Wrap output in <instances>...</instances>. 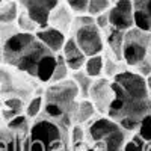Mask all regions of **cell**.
<instances>
[{
    "label": "cell",
    "mask_w": 151,
    "mask_h": 151,
    "mask_svg": "<svg viewBox=\"0 0 151 151\" xmlns=\"http://www.w3.org/2000/svg\"><path fill=\"white\" fill-rule=\"evenodd\" d=\"M113 101L107 110L110 119L129 133H136L144 116L151 113L147 80L133 70H124L112 79Z\"/></svg>",
    "instance_id": "1"
},
{
    "label": "cell",
    "mask_w": 151,
    "mask_h": 151,
    "mask_svg": "<svg viewBox=\"0 0 151 151\" xmlns=\"http://www.w3.org/2000/svg\"><path fill=\"white\" fill-rule=\"evenodd\" d=\"M58 55L52 53L38 40H35L24 52L17 58L11 67L17 71L27 74L30 79H35L40 83H50L56 67Z\"/></svg>",
    "instance_id": "2"
},
{
    "label": "cell",
    "mask_w": 151,
    "mask_h": 151,
    "mask_svg": "<svg viewBox=\"0 0 151 151\" xmlns=\"http://www.w3.org/2000/svg\"><path fill=\"white\" fill-rule=\"evenodd\" d=\"M122 62L129 70L136 71L142 77L151 74V33L130 29L124 33Z\"/></svg>",
    "instance_id": "3"
},
{
    "label": "cell",
    "mask_w": 151,
    "mask_h": 151,
    "mask_svg": "<svg viewBox=\"0 0 151 151\" xmlns=\"http://www.w3.org/2000/svg\"><path fill=\"white\" fill-rule=\"evenodd\" d=\"M71 30L74 33L73 38H74L76 44L79 45V48L88 58L103 53L104 36H103V32L95 26L94 17L88 15V14L74 17Z\"/></svg>",
    "instance_id": "4"
},
{
    "label": "cell",
    "mask_w": 151,
    "mask_h": 151,
    "mask_svg": "<svg viewBox=\"0 0 151 151\" xmlns=\"http://www.w3.org/2000/svg\"><path fill=\"white\" fill-rule=\"evenodd\" d=\"M42 97H44V103H52L58 106L67 115H70L71 119L74 116L76 107H77V103L80 100L79 89L71 77L58 83H50L45 88Z\"/></svg>",
    "instance_id": "5"
},
{
    "label": "cell",
    "mask_w": 151,
    "mask_h": 151,
    "mask_svg": "<svg viewBox=\"0 0 151 151\" xmlns=\"http://www.w3.org/2000/svg\"><path fill=\"white\" fill-rule=\"evenodd\" d=\"M27 139L40 142L41 145H44L45 151H60L67 147L68 137L64 134L56 122L47 118H41L30 125Z\"/></svg>",
    "instance_id": "6"
},
{
    "label": "cell",
    "mask_w": 151,
    "mask_h": 151,
    "mask_svg": "<svg viewBox=\"0 0 151 151\" xmlns=\"http://www.w3.org/2000/svg\"><path fill=\"white\" fill-rule=\"evenodd\" d=\"M109 26L113 29H118L122 32H127L134 27L133 18V2L132 0H116L109 11Z\"/></svg>",
    "instance_id": "7"
},
{
    "label": "cell",
    "mask_w": 151,
    "mask_h": 151,
    "mask_svg": "<svg viewBox=\"0 0 151 151\" xmlns=\"http://www.w3.org/2000/svg\"><path fill=\"white\" fill-rule=\"evenodd\" d=\"M88 98L95 106L98 115H107V110L113 101V89H112V80L106 77L94 79Z\"/></svg>",
    "instance_id": "8"
},
{
    "label": "cell",
    "mask_w": 151,
    "mask_h": 151,
    "mask_svg": "<svg viewBox=\"0 0 151 151\" xmlns=\"http://www.w3.org/2000/svg\"><path fill=\"white\" fill-rule=\"evenodd\" d=\"M59 3L60 0H20L23 11L38 24L40 29L48 26L50 14Z\"/></svg>",
    "instance_id": "9"
},
{
    "label": "cell",
    "mask_w": 151,
    "mask_h": 151,
    "mask_svg": "<svg viewBox=\"0 0 151 151\" xmlns=\"http://www.w3.org/2000/svg\"><path fill=\"white\" fill-rule=\"evenodd\" d=\"M35 36L44 47H47L55 55H59L62 52L64 44L67 41V35L56 27H52V26H45V27L38 29L35 32Z\"/></svg>",
    "instance_id": "10"
},
{
    "label": "cell",
    "mask_w": 151,
    "mask_h": 151,
    "mask_svg": "<svg viewBox=\"0 0 151 151\" xmlns=\"http://www.w3.org/2000/svg\"><path fill=\"white\" fill-rule=\"evenodd\" d=\"M60 55H62V58H64L65 64H67V67H68V70L71 73L83 70V65H85L86 58H88L82 52V50L79 48V45L76 44L73 36H68L67 38V41L64 44V48H62Z\"/></svg>",
    "instance_id": "11"
},
{
    "label": "cell",
    "mask_w": 151,
    "mask_h": 151,
    "mask_svg": "<svg viewBox=\"0 0 151 151\" xmlns=\"http://www.w3.org/2000/svg\"><path fill=\"white\" fill-rule=\"evenodd\" d=\"M134 27L151 33V0H132Z\"/></svg>",
    "instance_id": "12"
},
{
    "label": "cell",
    "mask_w": 151,
    "mask_h": 151,
    "mask_svg": "<svg viewBox=\"0 0 151 151\" xmlns=\"http://www.w3.org/2000/svg\"><path fill=\"white\" fill-rule=\"evenodd\" d=\"M73 12L71 9L64 5V3H59L53 11H52V14H50V18H48V26H52V27H56L59 29L60 32H67L71 29V24H73Z\"/></svg>",
    "instance_id": "13"
},
{
    "label": "cell",
    "mask_w": 151,
    "mask_h": 151,
    "mask_svg": "<svg viewBox=\"0 0 151 151\" xmlns=\"http://www.w3.org/2000/svg\"><path fill=\"white\" fill-rule=\"evenodd\" d=\"M124 33L122 30L113 29V27H107L104 30V45L109 47L110 50V56L116 60L122 62V42H124Z\"/></svg>",
    "instance_id": "14"
},
{
    "label": "cell",
    "mask_w": 151,
    "mask_h": 151,
    "mask_svg": "<svg viewBox=\"0 0 151 151\" xmlns=\"http://www.w3.org/2000/svg\"><path fill=\"white\" fill-rule=\"evenodd\" d=\"M98 116V112L95 106L89 98H80L77 107H76L74 116H73V124H79V125H88L94 118Z\"/></svg>",
    "instance_id": "15"
},
{
    "label": "cell",
    "mask_w": 151,
    "mask_h": 151,
    "mask_svg": "<svg viewBox=\"0 0 151 151\" xmlns=\"http://www.w3.org/2000/svg\"><path fill=\"white\" fill-rule=\"evenodd\" d=\"M3 119L5 121H11L12 118H15L17 115H21V113L24 112V107H26V104H24L23 98L20 97H6L3 100Z\"/></svg>",
    "instance_id": "16"
},
{
    "label": "cell",
    "mask_w": 151,
    "mask_h": 151,
    "mask_svg": "<svg viewBox=\"0 0 151 151\" xmlns=\"http://www.w3.org/2000/svg\"><path fill=\"white\" fill-rule=\"evenodd\" d=\"M0 151H23L20 134L9 129L0 130Z\"/></svg>",
    "instance_id": "17"
},
{
    "label": "cell",
    "mask_w": 151,
    "mask_h": 151,
    "mask_svg": "<svg viewBox=\"0 0 151 151\" xmlns=\"http://www.w3.org/2000/svg\"><path fill=\"white\" fill-rule=\"evenodd\" d=\"M103 67H104V55H95L86 58V62L83 65V71L89 76L91 79L103 77Z\"/></svg>",
    "instance_id": "18"
},
{
    "label": "cell",
    "mask_w": 151,
    "mask_h": 151,
    "mask_svg": "<svg viewBox=\"0 0 151 151\" xmlns=\"http://www.w3.org/2000/svg\"><path fill=\"white\" fill-rule=\"evenodd\" d=\"M70 77L74 80L76 86H77L80 98H88V95H89V88H91V85H92L94 79H91L89 76H88L83 70L71 73Z\"/></svg>",
    "instance_id": "19"
},
{
    "label": "cell",
    "mask_w": 151,
    "mask_h": 151,
    "mask_svg": "<svg viewBox=\"0 0 151 151\" xmlns=\"http://www.w3.org/2000/svg\"><path fill=\"white\" fill-rule=\"evenodd\" d=\"M127 70L124 62L113 59L110 55H104V67H103V77L112 80L116 74H119L121 71Z\"/></svg>",
    "instance_id": "20"
},
{
    "label": "cell",
    "mask_w": 151,
    "mask_h": 151,
    "mask_svg": "<svg viewBox=\"0 0 151 151\" xmlns=\"http://www.w3.org/2000/svg\"><path fill=\"white\" fill-rule=\"evenodd\" d=\"M44 107V97L42 94L30 97L29 101L26 103V107H24V115H26L29 119H36L40 116V113L42 112Z\"/></svg>",
    "instance_id": "21"
},
{
    "label": "cell",
    "mask_w": 151,
    "mask_h": 151,
    "mask_svg": "<svg viewBox=\"0 0 151 151\" xmlns=\"http://www.w3.org/2000/svg\"><path fill=\"white\" fill-rule=\"evenodd\" d=\"M18 18V6L15 2H9L3 6H0V24L8 26L17 21Z\"/></svg>",
    "instance_id": "22"
},
{
    "label": "cell",
    "mask_w": 151,
    "mask_h": 151,
    "mask_svg": "<svg viewBox=\"0 0 151 151\" xmlns=\"http://www.w3.org/2000/svg\"><path fill=\"white\" fill-rule=\"evenodd\" d=\"M70 76H71V71L68 70L64 58H62V55L59 53L58 55V60H56V67H55V71H53V76H52V79H50V83H58V82H62V80H67V79H70Z\"/></svg>",
    "instance_id": "23"
},
{
    "label": "cell",
    "mask_w": 151,
    "mask_h": 151,
    "mask_svg": "<svg viewBox=\"0 0 151 151\" xmlns=\"http://www.w3.org/2000/svg\"><path fill=\"white\" fill-rule=\"evenodd\" d=\"M29 121H30V119L24 115V113H21V115H17L15 118H12V119L8 122V129H9L11 132L17 133V134L26 133V132L30 130V125H32Z\"/></svg>",
    "instance_id": "24"
},
{
    "label": "cell",
    "mask_w": 151,
    "mask_h": 151,
    "mask_svg": "<svg viewBox=\"0 0 151 151\" xmlns=\"http://www.w3.org/2000/svg\"><path fill=\"white\" fill-rule=\"evenodd\" d=\"M112 6V0H89L88 3V15L97 17L103 12H107Z\"/></svg>",
    "instance_id": "25"
},
{
    "label": "cell",
    "mask_w": 151,
    "mask_h": 151,
    "mask_svg": "<svg viewBox=\"0 0 151 151\" xmlns=\"http://www.w3.org/2000/svg\"><path fill=\"white\" fill-rule=\"evenodd\" d=\"M136 134L141 137L145 144H151V113L144 116L139 122V127L136 130Z\"/></svg>",
    "instance_id": "26"
},
{
    "label": "cell",
    "mask_w": 151,
    "mask_h": 151,
    "mask_svg": "<svg viewBox=\"0 0 151 151\" xmlns=\"http://www.w3.org/2000/svg\"><path fill=\"white\" fill-rule=\"evenodd\" d=\"M17 23H18V29L21 30V32H27V33H35L38 29V24L32 20V18H29V15L26 14V12H20L18 14V18H17Z\"/></svg>",
    "instance_id": "27"
},
{
    "label": "cell",
    "mask_w": 151,
    "mask_h": 151,
    "mask_svg": "<svg viewBox=\"0 0 151 151\" xmlns=\"http://www.w3.org/2000/svg\"><path fill=\"white\" fill-rule=\"evenodd\" d=\"M65 2L73 14H77V15L88 14V3H89V0H65Z\"/></svg>",
    "instance_id": "28"
},
{
    "label": "cell",
    "mask_w": 151,
    "mask_h": 151,
    "mask_svg": "<svg viewBox=\"0 0 151 151\" xmlns=\"http://www.w3.org/2000/svg\"><path fill=\"white\" fill-rule=\"evenodd\" d=\"M144 148H145V142L134 133L132 137H129V139L125 141L122 151H144Z\"/></svg>",
    "instance_id": "29"
},
{
    "label": "cell",
    "mask_w": 151,
    "mask_h": 151,
    "mask_svg": "<svg viewBox=\"0 0 151 151\" xmlns=\"http://www.w3.org/2000/svg\"><path fill=\"white\" fill-rule=\"evenodd\" d=\"M94 21H95V26L104 32L107 27H109V17H107V12H103V14H100L97 17H94Z\"/></svg>",
    "instance_id": "30"
},
{
    "label": "cell",
    "mask_w": 151,
    "mask_h": 151,
    "mask_svg": "<svg viewBox=\"0 0 151 151\" xmlns=\"http://www.w3.org/2000/svg\"><path fill=\"white\" fill-rule=\"evenodd\" d=\"M145 80H147V89H148V95H150V98H151V74L148 76V77H145Z\"/></svg>",
    "instance_id": "31"
},
{
    "label": "cell",
    "mask_w": 151,
    "mask_h": 151,
    "mask_svg": "<svg viewBox=\"0 0 151 151\" xmlns=\"http://www.w3.org/2000/svg\"><path fill=\"white\" fill-rule=\"evenodd\" d=\"M144 151H151V144H145V148Z\"/></svg>",
    "instance_id": "32"
},
{
    "label": "cell",
    "mask_w": 151,
    "mask_h": 151,
    "mask_svg": "<svg viewBox=\"0 0 151 151\" xmlns=\"http://www.w3.org/2000/svg\"><path fill=\"white\" fill-rule=\"evenodd\" d=\"M0 56H2V42H0Z\"/></svg>",
    "instance_id": "33"
},
{
    "label": "cell",
    "mask_w": 151,
    "mask_h": 151,
    "mask_svg": "<svg viewBox=\"0 0 151 151\" xmlns=\"http://www.w3.org/2000/svg\"><path fill=\"white\" fill-rule=\"evenodd\" d=\"M2 3H3V0H0V6H2Z\"/></svg>",
    "instance_id": "34"
}]
</instances>
